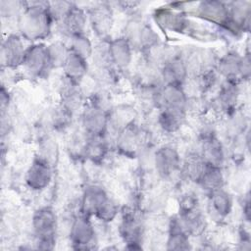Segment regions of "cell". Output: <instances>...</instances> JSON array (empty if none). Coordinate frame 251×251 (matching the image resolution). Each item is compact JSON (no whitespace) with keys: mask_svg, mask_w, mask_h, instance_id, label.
Listing matches in <instances>:
<instances>
[{"mask_svg":"<svg viewBox=\"0 0 251 251\" xmlns=\"http://www.w3.org/2000/svg\"><path fill=\"white\" fill-rule=\"evenodd\" d=\"M50 179V170L46 163L36 161L27 174V182L34 188L44 187Z\"/></svg>","mask_w":251,"mask_h":251,"instance_id":"3","label":"cell"},{"mask_svg":"<svg viewBox=\"0 0 251 251\" xmlns=\"http://www.w3.org/2000/svg\"><path fill=\"white\" fill-rule=\"evenodd\" d=\"M26 64L29 65L30 69H35L36 71H40L45 64V54L43 50L40 48H33L30 50L29 54H27Z\"/></svg>","mask_w":251,"mask_h":251,"instance_id":"8","label":"cell"},{"mask_svg":"<svg viewBox=\"0 0 251 251\" xmlns=\"http://www.w3.org/2000/svg\"><path fill=\"white\" fill-rule=\"evenodd\" d=\"M187 240L182 232L180 226L176 221L173 223V226L171 227V235H170V248L172 249H186Z\"/></svg>","mask_w":251,"mask_h":251,"instance_id":"6","label":"cell"},{"mask_svg":"<svg viewBox=\"0 0 251 251\" xmlns=\"http://www.w3.org/2000/svg\"><path fill=\"white\" fill-rule=\"evenodd\" d=\"M6 56L9 63H18L22 56V44L18 37H11L7 40L6 46Z\"/></svg>","mask_w":251,"mask_h":251,"instance_id":"7","label":"cell"},{"mask_svg":"<svg viewBox=\"0 0 251 251\" xmlns=\"http://www.w3.org/2000/svg\"><path fill=\"white\" fill-rule=\"evenodd\" d=\"M34 229L40 244H44L43 248H51L54 241L55 218L53 213L48 209H42L37 212L33 220Z\"/></svg>","mask_w":251,"mask_h":251,"instance_id":"1","label":"cell"},{"mask_svg":"<svg viewBox=\"0 0 251 251\" xmlns=\"http://www.w3.org/2000/svg\"><path fill=\"white\" fill-rule=\"evenodd\" d=\"M228 199L226 195L224 193H217L215 194L214 198V205L220 213H226L228 210Z\"/></svg>","mask_w":251,"mask_h":251,"instance_id":"9","label":"cell"},{"mask_svg":"<svg viewBox=\"0 0 251 251\" xmlns=\"http://www.w3.org/2000/svg\"><path fill=\"white\" fill-rule=\"evenodd\" d=\"M87 211L96 213L101 219L110 220L115 215V206L109 201L104 192L100 189H90L85 197Z\"/></svg>","mask_w":251,"mask_h":251,"instance_id":"2","label":"cell"},{"mask_svg":"<svg viewBox=\"0 0 251 251\" xmlns=\"http://www.w3.org/2000/svg\"><path fill=\"white\" fill-rule=\"evenodd\" d=\"M176 161L177 158L176 153L170 149H166L159 153L157 157V166L160 172L169 174V172L174 170V168L176 166Z\"/></svg>","mask_w":251,"mask_h":251,"instance_id":"5","label":"cell"},{"mask_svg":"<svg viewBox=\"0 0 251 251\" xmlns=\"http://www.w3.org/2000/svg\"><path fill=\"white\" fill-rule=\"evenodd\" d=\"M72 234L76 244H87L93 236V230L85 219H78L74 225Z\"/></svg>","mask_w":251,"mask_h":251,"instance_id":"4","label":"cell"}]
</instances>
